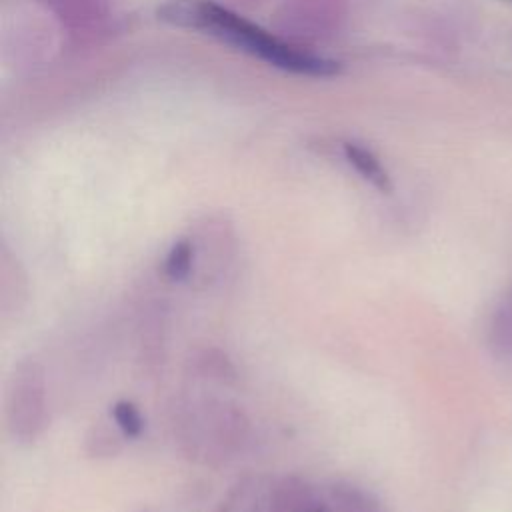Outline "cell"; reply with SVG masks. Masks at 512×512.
Segmentation results:
<instances>
[{"label": "cell", "mask_w": 512, "mask_h": 512, "mask_svg": "<svg viewBox=\"0 0 512 512\" xmlns=\"http://www.w3.org/2000/svg\"><path fill=\"white\" fill-rule=\"evenodd\" d=\"M4 416L8 434L18 444L36 442L48 422L46 372L38 358L26 356L16 362L6 386Z\"/></svg>", "instance_id": "3957f363"}, {"label": "cell", "mask_w": 512, "mask_h": 512, "mask_svg": "<svg viewBox=\"0 0 512 512\" xmlns=\"http://www.w3.org/2000/svg\"><path fill=\"white\" fill-rule=\"evenodd\" d=\"M156 16L168 26L206 34L298 76L330 78L342 68L338 60L286 42L214 0H164L156 8Z\"/></svg>", "instance_id": "6da1fadb"}, {"label": "cell", "mask_w": 512, "mask_h": 512, "mask_svg": "<svg viewBox=\"0 0 512 512\" xmlns=\"http://www.w3.org/2000/svg\"><path fill=\"white\" fill-rule=\"evenodd\" d=\"M194 244L190 236L178 238L164 256L162 274L170 282H186L194 272Z\"/></svg>", "instance_id": "7c38bea8"}, {"label": "cell", "mask_w": 512, "mask_h": 512, "mask_svg": "<svg viewBox=\"0 0 512 512\" xmlns=\"http://www.w3.org/2000/svg\"><path fill=\"white\" fill-rule=\"evenodd\" d=\"M254 486L244 480L238 482L228 496L216 506L214 512H262L260 504H258V496H254Z\"/></svg>", "instance_id": "5bb4252c"}, {"label": "cell", "mask_w": 512, "mask_h": 512, "mask_svg": "<svg viewBox=\"0 0 512 512\" xmlns=\"http://www.w3.org/2000/svg\"><path fill=\"white\" fill-rule=\"evenodd\" d=\"M270 512H318L326 504L316 488L302 476L288 474L274 482L268 496Z\"/></svg>", "instance_id": "8992f818"}, {"label": "cell", "mask_w": 512, "mask_h": 512, "mask_svg": "<svg viewBox=\"0 0 512 512\" xmlns=\"http://www.w3.org/2000/svg\"><path fill=\"white\" fill-rule=\"evenodd\" d=\"M342 154H344L346 162L376 190H380L384 194H388L392 190V180H390L386 168L382 166V162L370 148L362 146L360 142H344Z\"/></svg>", "instance_id": "9c48e42d"}, {"label": "cell", "mask_w": 512, "mask_h": 512, "mask_svg": "<svg viewBox=\"0 0 512 512\" xmlns=\"http://www.w3.org/2000/svg\"><path fill=\"white\" fill-rule=\"evenodd\" d=\"M110 418L124 438H138L144 432V418L138 406L130 400H124V398L116 400L110 406Z\"/></svg>", "instance_id": "4fadbf2b"}, {"label": "cell", "mask_w": 512, "mask_h": 512, "mask_svg": "<svg viewBox=\"0 0 512 512\" xmlns=\"http://www.w3.org/2000/svg\"><path fill=\"white\" fill-rule=\"evenodd\" d=\"M486 342L494 356H512V284L498 298L490 314Z\"/></svg>", "instance_id": "ba28073f"}, {"label": "cell", "mask_w": 512, "mask_h": 512, "mask_svg": "<svg viewBox=\"0 0 512 512\" xmlns=\"http://www.w3.org/2000/svg\"><path fill=\"white\" fill-rule=\"evenodd\" d=\"M186 366L190 374H194V378H200V380H208L224 386H230L238 380V370L232 358L218 346L196 348L186 360Z\"/></svg>", "instance_id": "52a82bcc"}, {"label": "cell", "mask_w": 512, "mask_h": 512, "mask_svg": "<svg viewBox=\"0 0 512 512\" xmlns=\"http://www.w3.org/2000/svg\"><path fill=\"white\" fill-rule=\"evenodd\" d=\"M330 498L336 512H384L370 492L350 482H334Z\"/></svg>", "instance_id": "8fae6325"}, {"label": "cell", "mask_w": 512, "mask_h": 512, "mask_svg": "<svg viewBox=\"0 0 512 512\" xmlns=\"http://www.w3.org/2000/svg\"><path fill=\"white\" fill-rule=\"evenodd\" d=\"M174 436L180 452L204 466H224L250 442V418L236 402L214 394L180 398L174 408Z\"/></svg>", "instance_id": "7a4b0ae2"}, {"label": "cell", "mask_w": 512, "mask_h": 512, "mask_svg": "<svg viewBox=\"0 0 512 512\" xmlns=\"http://www.w3.org/2000/svg\"><path fill=\"white\" fill-rule=\"evenodd\" d=\"M194 244V272L190 284L196 290H206L218 284L236 254L234 228L226 218H206L190 234Z\"/></svg>", "instance_id": "277c9868"}, {"label": "cell", "mask_w": 512, "mask_h": 512, "mask_svg": "<svg viewBox=\"0 0 512 512\" xmlns=\"http://www.w3.org/2000/svg\"><path fill=\"white\" fill-rule=\"evenodd\" d=\"M166 334H168V308L160 300L148 302L136 324V364L140 374L154 378L166 358Z\"/></svg>", "instance_id": "5b68a950"}, {"label": "cell", "mask_w": 512, "mask_h": 512, "mask_svg": "<svg viewBox=\"0 0 512 512\" xmlns=\"http://www.w3.org/2000/svg\"><path fill=\"white\" fill-rule=\"evenodd\" d=\"M122 452V432L108 426L106 422H96L84 434V454L94 460H108Z\"/></svg>", "instance_id": "30bf717a"}]
</instances>
